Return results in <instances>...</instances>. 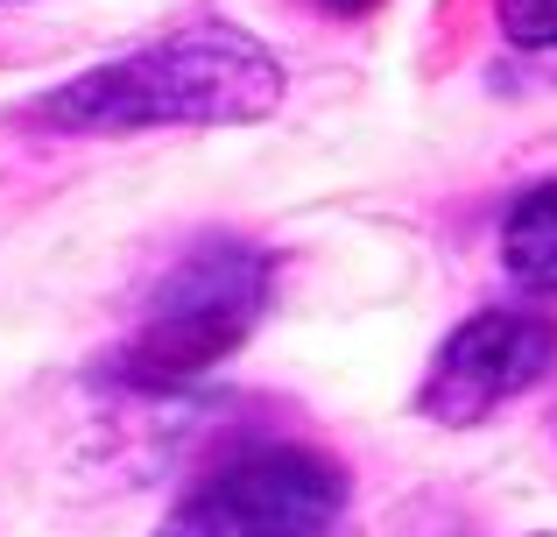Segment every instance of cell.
<instances>
[{"instance_id": "6", "label": "cell", "mask_w": 557, "mask_h": 537, "mask_svg": "<svg viewBox=\"0 0 557 537\" xmlns=\"http://www.w3.org/2000/svg\"><path fill=\"white\" fill-rule=\"evenodd\" d=\"M494 14L516 50H557V0H494Z\"/></svg>"}, {"instance_id": "2", "label": "cell", "mask_w": 557, "mask_h": 537, "mask_svg": "<svg viewBox=\"0 0 557 537\" xmlns=\"http://www.w3.org/2000/svg\"><path fill=\"white\" fill-rule=\"evenodd\" d=\"M269 304H275V255L240 234H205L190 255L163 269V283L149 290L107 375L121 389H149V396L184 389L240 354L255 326L269 318Z\"/></svg>"}, {"instance_id": "3", "label": "cell", "mask_w": 557, "mask_h": 537, "mask_svg": "<svg viewBox=\"0 0 557 537\" xmlns=\"http://www.w3.org/2000/svg\"><path fill=\"white\" fill-rule=\"evenodd\" d=\"M346 516V467L318 446L261 439L198 474V488L149 537H332Z\"/></svg>"}, {"instance_id": "8", "label": "cell", "mask_w": 557, "mask_h": 537, "mask_svg": "<svg viewBox=\"0 0 557 537\" xmlns=\"http://www.w3.org/2000/svg\"><path fill=\"white\" fill-rule=\"evenodd\" d=\"M0 8H8V0H0Z\"/></svg>"}, {"instance_id": "1", "label": "cell", "mask_w": 557, "mask_h": 537, "mask_svg": "<svg viewBox=\"0 0 557 537\" xmlns=\"http://www.w3.org/2000/svg\"><path fill=\"white\" fill-rule=\"evenodd\" d=\"M283 57L226 14H198L78 78L50 85L22 121L57 135H141V127H255L283 107Z\"/></svg>"}, {"instance_id": "5", "label": "cell", "mask_w": 557, "mask_h": 537, "mask_svg": "<svg viewBox=\"0 0 557 537\" xmlns=\"http://www.w3.org/2000/svg\"><path fill=\"white\" fill-rule=\"evenodd\" d=\"M502 269L536 297H557V178H536L502 212Z\"/></svg>"}, {"instance_id": "7", "label": "cell", "mask_w": 557, "mask_h": 537, "mask_svg": "<svg viewBox=\"0 0 557 537\" xmlns=\"http://www.w3.org/2000/svg\"><path fill=\"white\" fill-rule=\"evenodd\" d=\"M318 8H325V14H346V22H360V14H374L381 0H318Z\"/></svg>"}, {"instance_id": "4", "label": "cell", "mask_w": 557, "mask_h": 537, "mask_svg": "<svg viewBox=\"0 0 557 537\" xmlns=\"http://www.w3.org/2000/svg\"><path fill=\"white\" fill-rule=\"evenodd\" d=\"M550 375H557V318L530 312V304H494V312H473L445 332V346L431 354L417 382V417L451 431L480 425L487 411L530 396Z\"/></svg>"}]
</instances>
